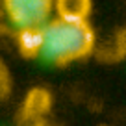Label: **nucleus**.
Here are the masks:
<instances>
[{
    "label": "nucleus",
    "instance_id": "f03ea898",
    "mask_svg": "<svg viewBox=\"0 0 126 126\" xmlns=\"http://www.w3.org/2000/svg\"><path fill=\"white\" fill-rule=\"evenodd\" d=\"M54 6V0H4L6 15L17 30L45 28Z\"/></svg>",
    "mask_w": 126,
    "mask_h": 126
},
{
    "label": "nucleus",
    "instance_id": "20e7f679",
    "mask_svg": "<svg viewBox=\"0 0 126 126\" xmlns=\"http://www.w3.org/2000/svg\"><path fill=\"white\" fill-rule=\"evenodd\" d=\"M50 94L45 89H32L28 93L26 100L22 106V115L24 119H39L50 110Z\"/></svg>",
    "mask_w": 126,
    "mask_h": 126
},
{
    "label": "nucleus",
    "instance_id": "39448f33",
    "mask_svg": "<svg viewBox=\"0 0 126 126\" xmlns=\"http://www.w3.org/2000/svg\"><path fill=\"white\" fill-rule=\"evenodd\" d=\"M56 11L59 19L85 20L91 13V0H56Z\"/></svg>",
    "mask_w": 126,
    "mask_h": 126
},
{
    "label": "nucleus",
    "instance_id": "423d86ee",
    "mask_svg": "<svg viewBox=\"0 0 126 126\" xmlns=\"http://www.w3.org/2000/svg\"><path fill=\"white\" fill-rule=\"evenodd\" d=\"M0 76H2V98H6L8 93H9V78H8V71H6V67H2Z\"/></svg>",
    "mask_w": 126,
    "mask_h": 126
},
{
    "label": "nucleus",
    "instance_id": "7ed1b4c3",
    "mask_svg": "<svg viewBox=\"0 0 126 126\" xmlns=\"http://www.w3.org/2000/svg\"><path fill=\"white\" fill-rule=\"evenodd\" d=\"M45 45V28H28L19 30L17 35V47L24 58H37L43 52Z\"/></svg>",
    "mask_w": 126,
    "mask_h": 126
},
{
    "label": "nucleus",
    "instance_id": "f257e3e1",
    "mask_svg": "<svg viewBox=\"0 0 126 126\" xmlns=\"http://www.w3.org/2000/svg\"><path fill=\"white\" fill-rule=\"evenodd\" d=\"M94 33L87 20L56 19L45 26V45L41 58L52 65H67L93 52Z\"/></svg>",
    "mask_w": 126,
    "mask_h": 126
}]
</instances>
